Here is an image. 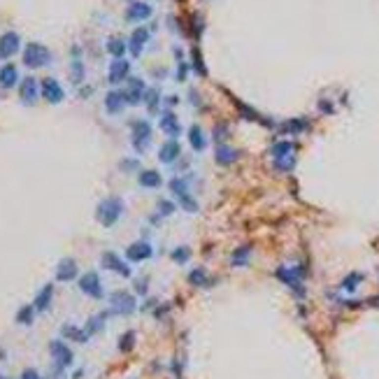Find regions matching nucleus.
<instances>
[{
  "mask_svg": "<svg viewBox=\"0 0 379 379\" xmlns=\"http://www.w3.org/2000/svg\"><path fill=\"white\" fill-rule=\"evenodd\" d=\"M126 212V203L124 198H119V195H109L105 200H100L96 207V221L100 226H105V228H112L114 223H119V219L124 217Z\"/></svg>",
  "mask_w": 379,
  "mask_h": 379,
  "instance_id": "f257e3e1",
  "label": "nucleus"
},
{
  "mask_svg": "<svg viewBox=\"0 0 379 379\" xmlns=\"http://www.w3.org/2000/svg\"><path fill=\"white\" fill-rule=\"evenodd\" d=\"M274 277H277L279 282H284L286 286H291V291L296 293L298 298H305V286H302V282H305L307 272H305V268H302V265H293V268L282 265V268H277Z\"/></svg>",
  "mask_w": 379,
  "mask_h": 379,
  "instance_id": "f03ea898",
  "label": "nucleus"
},
{
  "mask_svg": "<svg viewBox=\"0 0 379 379\" xmlns=\"http://www.w3.org/2000/svg\"><path fill=\"white\" fill-rule=\"evenodd\" d=\"M52 61V52L40 42H30L26 44V49H24V65L28 68H44V65H49Z\"/></svg>",
  "mask_w": 379,
  "mask_h": 379,
  "instance_id": "7ed1b4c3",
  "label": "nucleus"
},
{
  "mask_svg": "<svg viewBox=\"0 0 379 379\" xmlns=\"http://www.w3.org/2000/svg\"><path fill=\"white\" fill-rule=\"evenodd\" d=\"M109 309L112 314H119V317H131L137 309V300L128 291H114L109 296Z\"/></svg>",
  "mask_w": 379,
  "mask_h": 379,
  "instance_id": "20e7f679",
  "label": "nucleus"
},
{
  "mask_svg": "<svg viewBox=\"0 0 379 379\" xmlns=\"http://www.w3.org/2000/svg\"><path fill=\"white\" fill-rule=\"evenodd\" d=\"M49 353H52V361H54V368L56 372H63L65 368H70L75 356H72V349L63 340H54L49 342Z\"/></svg>",
  "mask_w": 379,
  "mask_h": 379,
  "instance_id": "39448f33",
  "label": "nucleus"
},
{
  "mask_svg": "<svg viewBox=\"0 0 379 379\" xmlns=\"http://www.w3.org/2000/svg\"><path fill=\"white\" fill-rule=\"evenodd\" d=\"M131 140H133V147L135 151H147L151 142V126L149 121L144 119H135L131 124Z\"/></svg>",
  "mask_w": 379,
  "mask_h": 379,
  "instance_id": "423d86ee",
  "label": "nucleus"
},
{
  "mask_svg": "<svg viewBox=\"0 0 379 379\" xmlns=\"http://www.w3.org/2000/svg\"><path fill=\"white\" fill-rule=\"evenodd\" d=\"M80 291L84 293V296H88V298L93 300H100L103 296H105V291H103V282H100V274L98 272H84L80 277Z\"/></svg>",
  "mask_w": 379,
  "mask_h": 379,
  "instance_id": "0eeeda50",
  "label": "nucleus"
},
{
  "mask_svg": "<svg viewBox=\"0 0 379 379\" xmlns=\"http://www.w3.org/2000/svg\"><path fill=\"white\" fill-rule=\"evenodd\" d=\"M100 265L105 268L107 272H114V274H119V277H131L133 274L131 265L126 263L119 254H114V251H105V254L100 256Z\"/></svg>",
  "mask_w": 379,
  "mask_h": 379,
  "instance_id": "6e6552de",
  "label": "nucleus"
},
{
  "mask_svg": "<svg viewBox=\"0 0 379 379\" xmlns=\"http://www.w3.org/2000/svg\"><path fill=\"white\" fill-rule=\"evenodd\" d=\"M151 256H154V247L147 240H137L126 249V261L128 263H142V261H149Z\"/></svg>",
  "mask_w": 379,
  "mask_h": 379,
  "instance_id": "1a4fd4ad",
  "label": "nucleus"
},
{
  "mask_svg": "<svg viewBox=\"0 0 379 379\" xmlns=\"http://www.w3.org/2000/svg\"><path fill=\"white\" fill-rule=\"evenodd\" d=\"M40 96H42L47 103L58 105V103H63V98H65V91H63V86L54 80V77H47V80L40 81Z\"/></svg>",
  "mask_w": 379,
  "mask_h": 379,
  "instance_id": "9d476101",
  "label": "nucleus"
},
{
  "mask_svg": "<svg viewBox=\"0 0 379 379\" xmlns=\"http://www.w3.org/2000/svg\"><path fill=\"white\" fill-rule=\"evenodd\" d=\"M19 98L24 105H35V100L40 98V81L35 77H24L19 84Z\"/></svg>",
  "mask_w": 379,
  "mask_h": 379,
  "instance_id": "9b49d317",
  "label": "nucleus"
},
{
  "mask_svg": "<svg viewBox=\"0 0 379 379\" xmlns=\"http://www.w3.org/2000/svg\"><path fill=\"white\" fill-rule=\"evenodd\" d=\"M19 47H21V37H19L14 30L2 33V35H0V61L12 58V56L19 52Z\"/></svg>",
  "mask_w": 379,
  "mask_h": 379,
  "instance_id": "f8f14e48",
  "label": "nucleus"
},
{
  "mask_svg": "<svg viewBox=\"0 0 379 379\" xmlns=\"http://www.w3.org/2000/svg\"><path fill=\"white\" fill-rule=\"evenodd\" d=\"M128 72H131V63L126 61V58H114V61L109 63V72H107V80L109 84H121L124 80H128Z\"/></svg>",
  "mask_w": 379,
  "mask_h": 379,
  "instance_id": "ddd939ff",
  "label": "nucleus"
},
{
  "mask_svg": "<svg viewBox=\"0 0 379 379\" xmlns=\"http://www.w3.org/2000/svg\"><path fill=\"white\" fill-rule=\"evenodd\" d=\"M144 88H147V86H144V81H142L140 77H128V86L124 88L126 105H140Z\"/></svg>",
  "mask_w": 379,
  "mask_h": 379,
  "instance_id": "4468645a",
  "label": "nucleus"
},
{
  "mask_svg": "<svg viewBox=\"0 0 379 379\" xmlns=\"http://www.w3.org/2000/svg\"><path fill=\"white\" fill-rule=\"evenodd\" d=\"M80 274V268H77V261L75 258H61L58 265H56V279L58 282H72L77 279Z\"/></svg>",
  "mask_w": 379,
  "mask_h": 379,
  "instance_id": "2eb2a0df",
  "label": "nucleus"
},
{
  "mask_svg": "<svg viewBox=\"0 0 379 379\" xmlns=\"http://www.w3.org/2000/svg\"><path fill=\"white\" fill-rule=\"evenodd\" d=\"M179 156H182V144H179L175 137H170V140H165L161 144L159 161H163V163H175Z\"/></svg>",
  "mask_w": 379,
  "mask_h": 379,
  "instance_id": "dca6fc26",
  "label": "nucleus"
},
{
  "mask_svg": "<svg viewBox=\"0 0 379 379\" xmlns=\"http://www.w3.org/2000/svg\"><path fill=\"white\" fill-rule=\"evenodd\" d=\"M151 5L149 2H142V0H135V2H131V7L126 9V19L128 21H147V19L151 17Z\"/></svg>",
  "mask_w": 379,
  "mask_h": 379,
  "instance_id": "f3484780",
  "label": "nucleus"
},
{
  "mask_svg": "<svg viewBox=\"0 0 379 379\" xmlns=\"http://www.w3.org/2000/svg\"><path fill=\"white\" fill-rule=\"evenodd\" d=\"M147 42H149V28L140 26V28H135V30H133L131 40H128V49H131L133 56H140Z\"/></svg>",
  "mask_w": 379,
  "mask_h": 379,
  "instance_id": "a211bd4d",
  "label": "nucleus"
},
{
  "mask_svg": "<svg viewBox=\"0 0 379 379\" xmlns=\"http://www.w3.org/2000/svg\"><path fill=\"white\" fill-rule=\"evenodd\" d=\"M240 159V151L238 149H233V147H228L226 142L223 144H217V149H214V161L219 163V165H233L235 161Z\"/></svg>",
  "mask_w": 379,
  "mask_h": 379,
  "instance_id": "6ab92c4d",
  "label": "nucleus"
},
{
  "mask_svg": "<svg viewBox=\"0 0 379 379\" xmlns=\"http://www.w3.org/2000/svg\"><path fill=\"white\" fill-rule=\"evenodd\" d=\"M159 126H161V131L165 133V135H170V137H177L182 133V124H179V119L172 112H161Z\"/></svg>",
  "mask_w": 379,
  "mask_h": 379,
  "instance_id": "aec40b11",
  "label": "nucleus"
},
{
  "mask_svg": "<svg viewBox=\"0 0 379 379\" xmlns=\"http://www.w3.org/2000/svg\"><path fill=\"white\" fill-rule=\"evenodd\" d=\"M124 107H126L124 91L114 88V91H109V93L105 96V109L109 112V114H119V112H124Z\"/></svg>",
  "mask_w": 379,
  "mask_h": 379,
  "instance_id": "412c9836",
  "label": "nucleus"
},
{
  "mask_svg": "<svg viewBox=\"0 0 379 379\" xmlns=\"http://www.w3.org/2000/svg\"><path fill=\"white\" fill-rule=\"evenodd\" d=\"M52 300H54V284H44L40 293L35 296V302H33V307L35 312H47V309L52 307Z\"/></svg>",
  "mask_w": 379,
  "mask_h": 379,
  "instance_id": "4be33fe9",
  "label": "nucleus"
},
{
  "mask_svg": "<svg viewBox=\"0 0 379 379\" xmlns=\"http://www.w3.org/2000/svg\"><path fill=\"white\" fill-rule=\"evenodd\" d=\"M19 81V70L17 65H12V63H5L2 68H0V88H12L17 86Z\"/></svg>",
  "mask_w": 379,
  "mask_h": 379,
  "instance_id": "5701e85b",
  "label": "nucleus"
},
{
  "mask_svg": "<svg viewBox=\"0 0 379 379\" xmlns=\"http://www.w3.org/2000/svg\"><path fill=\"white\" fill-rule=\"evenodd\" d=\"M137 184L142 189H159L163 184V177H161L159 170H142L137 175Z\"/></svg>",
  "mask_w": 379,
  "mask_h": 379,
  "instance_id": "b1692460",
  "label": "nucleus"
},
{
  "mask_svg": "<svg viewBox=\"0 0 379 379\" xmlns=\"http://www.w3.org/2000/svg\"><path fill=\"white\" fill-rule=\"evenodd\" d=\"M107 312H100V314H93V317L86 321V326H84V330H86V335L91 337V335H98L103 328H105V324H107Z\"/></svg>",
  "mask_w": 379,
  "mask_h": 379,
  "instance_id": "393cba45",
  "label": "nucleus"
},
{
  "mask_svg": "<svg viewBox=\"0 0 379 379\" xmlns=\"http://www.w3.org/2000/svg\"><path fill=\"white\" fill-rule=\"evenodd\" d=\"M61 335L65 337V340H72V342H86L88 340L86 330L80 326H75V324H65V326L61 328Z\"/></svg>",
  "mask_w": 379,
  "mask_h": 379,
  "instance_id": "a878e982",
  "label": "nucleus"
},
{
  "mask_svg": "<svg viewBox=\"0 0 379 379\" xmlns=\"http://www.w3.org/2000/svg\"><path fill=\"white\" fill-rule=\"evenodd\" d=\"M249 258H251V244H242V247H238L233 251L230 265H233V268H244V265L249 263Z\"/></svg>",
  "mask_w": 379,
  "mask_h": 379,
  "instance_id": "bb28decb",
  "label": "nucleus"
},
{
  "mask_svg": "<svg viewBox=\"0 0 379 379\" xmlns=\"http://www.w3.org/2000/svg\"><path fill=\"white\" fill-rule=\"evenodd\" d=\"M189 284H191V286H200V289H205V286H212L214 282L210 279V274H207L205 268H195V270L189 272Z\"/></svg>",
  "mask_w": 379,
  "mask_h": 379,
  "instance_id": "cd10ccee",
  "label": "nucleus"
},
{
  "mask_svg": "<svg viewBox=\"0 0 379 379\" xmlns=\"http://www.w3.org/2000/svg\"><path fill=\"white\" fill-rule=\"evenodd\" d=\"M189 142H191V147H193L195 151H203L205 147H207V140H205V133H203V128H200L198 124L189 128Z\"/></svg>",
  "mask_w": 379,
  "mask_h": 379,
  "instance_id": "c85d7f7f",
  "label": "nucleus"
},
{
  "mask_svg": "<svg viewBox=\"0 0 379 379\" xmlns=\"http://www.w3.org/2000/svg\"><path fill=\"white\" fill-rule=\"evenodd\" d=\"M126 49H128V42H124V37H109L107 40V52L114 58H124Z\"/></svg>",
  "mask_w": 379,
  "mask_h": 379,
  "instance_id": "c756f323",
  "label": "nucleus"
},
{
  "mask_svg": "<svg viewBox=\"0 0 379 379\" xmlns=\"http://www.w3.org/2000/svg\"><path fill=\"white\" fill-rule=\"evenodd\" d=\"M175 198H177V203H179V207H182L184 212L195 214V212L200 210V205H198V200L191 195V191H189V193H179V195H175Z\"/></svg>",
  "mask_w": 379,
  "mask_h": 379,
  "instance_id": "7c9ffc66",
  "label": "nucleus"
},
{
  "mask_svg": "<svg viewBox=\"0 0 379 379\" xmlns=\"http://www.w3.org/2000/svg\"><path fill=\"white\" fill-rule=\"evenodd\" d=\"M365 279V274L363 272H352V274H347L342 279V291L344 293H353L358 286H361V282Z\"/></svg>",
  "mask_w": 379,
  "mask_h": 379,
  "instance_id": "2f4dec72",
  "label": "nucleus"
},
{
  "mask_svg": "<svg viewBox=\"0 0 379 379\" xmlns=\"http://www.w3.org/2000/svg\"><path fill=\"white\" fill-rule=\"evenodd\" d=\"M135 344H137V335H135V330H126L124 335L119 337V352L121 353H131L135 349Z\"/></svg>",
  "mask_w": 379,
  "mask_h": 379,
  "instance_id": "473e14b6",
  "label": "nucleus"
},
{
  "mask_svg": "<svg viewBox=\"0 0 379 379\" xmlns=\"http://www.w3.org/2000/svg\"><path fill=\"white\" fill-rule=\"evenodd\" d=\"M159 98H161L159 88H144V93H142V103L147 105L149 112H156V109H159Z\"/></svg>",
  "mask_w": 379,
  "mask_h": 379,
  "instance_id": "72a5a7b5",
  "label": "nucleus"
},
{
  "mask_svg": "<svg viewBox=\"0 0 379 379\" xmlns=\"http://www.w3.org/2000/svg\"><path fill=\"white\" fill-rule=\"evenodd\" d=\"M33 321H35V307H33V305H24V307H19L17 324H21V326H30Z\"/></svg>",
  "mask_w": 379,
  "mask_h": 379,
  "instance_id": "f704fd0d",
  "label": "nucleus"
},
{
  "mask_svg": "<svg viewBox=\"0 0 379 379\" xmlns=\"http://www.w3.org/2000/svg\"><path fill=\"white\" fill-rule=\"evenodd\" d=\"M293 149H296V144L291 140H279L277 144H272V156L274 159H282V156L293 154Z\"/></svg>",
  "mask_w": 379,
  "mask_h": 379,
  "instance_id": "c9c22d12",
  "label": "nucleus"
},
{
  "mask_svg": "<svg viewBox=\"0 0 379 379\" xmlns=\"http://www.w3.org/2000/svg\"><path fill=\"white\" fill-rule=\"evenodd\" d=\"M309 128V121L307 119H291V121H286L282 124V131L284 133H302Z\"/></svg>",
  "mask_w": 379,
  "mask_h": 379,
  "instance_id": "e433bc0d",
  "label": "nucleus"
},
{
  "mask_svg": "<svg viewBox=\"0 0 379 379\" xmlns=\"http://www.w3.org/2000/svg\"><path fill=\"white\" fill-rule=\"evenodd\" d=\"M296 168V156L289 154V156H282V159H274V170L279 172H291Z\"/></svg>",
  "mask_w": 379,
  "mask_h": 379,
  "instance_id": "4c0bfd02",
  "label": "nucleus"
},
{
  "mask_svg": "<svg viewBox=\"0 0 379 379\" xmlns=\"http://www.w3.org/2000/svg\"><path fill=\"white\" fill-rule=\"evenodd\" d=\"M170 191H172V195L189 193V177H175V179H170Z\"/></svg>",
  "mask_w": 379,
  "mask_h": 379,
  "instance_id": "58836bf2",
  "label": "nucleus"
},
{
  "mask_svg": "<svg viewBox=\"0 0 379 379\" xmlns=\"http://www.w3.org/2000/svg\"><path fill=\"white\" fill-rule=\"evenodd\" d=\"M191 249L189 247H175L172 249V254H170V258L175 261V263H179V265H184V263H189L191 261Z\"/></svg>",
  "mask_w": 379,
  "mask_h": 379,
  "instance_id": "ea45409f",
  "label": "nucleus"
},
{
  "mask_svg": "<svg viewBox=\"0 0 379 379\" xmlns=\"http://www.w3.org/2000/svg\"><path fill=\"white\" fill-rule=\"evenodd\" d=\"M70 77L75 84H81V80H84V63H81L77 56H75V61H72V65H70Z\"/></svg>",
  "mask_w": 379,
  "mask_h": 379,
  "instance_id": "a19ab883",
  "label": "nucleus"
},
{
  "mask_svg": "<svg viewBox=\"0 0 379 379\" xmlns=\"http://www.w3.org/2000/svg\"><path fill=\"white\" fill-rule=\"evenodd\" d=\"M156 210H159V217L163 219V217H170V214H175V203H170V200H159L156 203Z\"/></svg>",
  "mask_w": 379,
  "mask_h": 379,
  "instance_id": "79ce46f5",
  "label": "nucleus"
},
{
  "mask_svg": "<svg viewBox=\"0 0 379 379\" xmlns=\"http://www.w3.org/2000/svg\"><path fill=\"white\" fill-rule=\"evenodd\" d=\"M193 70L198 72V75H207V70H205V63H203V56H200V52H198V49H193Z\"/></svg>",
  "mask_w": 379,
  "mask_h": 379,
  "instance_id": "37998d69",
  "label": "nucleus"
},
{
  "mask_svg": "<svg viewBox=\"0 0 379 379\" xmlns=\"http://www.w3.org/2000/svg\"><path fill=\"white\" fill-rule=\"evenodd\" d=\"M226 135H228V126H226V124H219L217 128H214V140L219 142V144H223Z\"/></svg>",
  "mask_w": 379,
  "mask_h": 379,
  "instance_id": "c03bdc74",
  "label": "nucleus"
},
{
  "mask_svg": "<svg viewBox=\"0 0 379 379\" xmlns=\"http://www.w3.org/2000/svg\"><path fill=\"white\" fill-rule=\"evenodd\" d=\"M137 165H140V163H137L135 159H124L121 163H119V168L124 170V172H133V170H137Z\"/></svg>",
  "mask_w": 379,
  "mask_h": 379,
  "instance_id": "a18cd8bd",
  "label": "nucleus"
},
{
  "mask_svg": "<svg viewBox=\"0 0 379 379\" xmlns=\"http://www.w3.org/2000/svg\"><path fill=\"white\" fill-rule=\"evenodd\" d=\"M135 291L140 293V296H147L149 291V279L144 277V279H135Z\"/></svg>",
  "mask_w": 379,
  "mask_h": 379,
  "instance_id": "49530a36",
  "label": "nucleus"
},
{
  "mask_svg": "<svg viewBox=\"0 0 379 379\" xmlns=\"http://www.w3.org/2000/svg\"><path fill=\"white\" fill-rule=\"evenodd\" d=\"M186 72H189V65L184 61H179V68H177V80L184 81L186 80Z\"/></svg>",
  "mask_w": 379,
  "mask_h": 379,
  "instance_id": "de8ad7c7",
  "label": "nucleus"
},
{
  "mask_svg": "<svg viewBox=\"0 0 379 379\" xmlns=\"http://www.w3.org/2000/svg\"><path fill=\"white\" fill-rule=\"evenodd\" d=\"M21 379H42V377H40V372H37V370H33V368H28V370H24V372H21Z\"/></svg>",
  "mask_w": 379,
  "mask_h": 379,
  "instance_id": "09e8293b",
  "label": "nucleus"
},
{
  "mask_svg": "<svg viewBox=\"0 0 379 379\" xmlns=\"http://www.w3.org/2000/svg\"><path fill=\"white\" fill-rule=\"evenodd\" d=\"M319 107H321V112H333V105H330V103H326V100H321V103H319Z\"/></svg>",
  "mask_w": 379,
  "mask_h": 379,
  "instance_id": "8fccbe9b",
  "label": "nucleus"
},
{
  "mask_svg": "<svg viewBox=\"0 0 379 379\" xmlns=\"http://www.w3.org/2000/svg\"><path fill=\"white\" fill-rule=\"evenodd\" d=\"M165 103H168V107H175L177 103H179V98H177V96H170L168 100H165Z\"/></svg>",
  "mask_w": 379,
  "mask_h": 379,
  "instance_id": "3c124183",
  "label": "nucleus"
},
{
  "mask_svg": "<svg viewBox=\"0 0 379 379\" xmlns=\"http://www.w3.org/2000/svg\"><path fill=\"white\" fill-rule=\"evenodd\" d=\"M0 379H9V377H7V375H2V372H0Z\"/></svg>",
  "mask_w": 379,
  "mask_h": 379,
  "instance_id": "603ef678",
  "label": "nucleus"
},
{
  "mask_svg": "<svg viewBox=\"0 0 379 379\" xmlns=\"http://www.w3.org/2000/svg\"><path fill=\"white\" fill-rule=\"evenodd\" d=\"M0 358H5V352H2V349H0Z\"/></svg>",
  "mask_w": 379,
  "mask_h": 379,
  "instance_id": "864d4df0",
  "label": "nucleus"
}]
</instances>
